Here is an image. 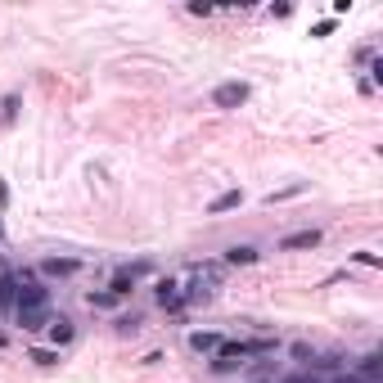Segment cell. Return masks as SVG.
Instances as JSON below:
<instances>
[{
    "instance_id": "cell-1",
    "label": "cell",
    "mask_w": 383,
    "mask_h": 383,
    "mask_svg": "<svg viewBox=\"0 0 383 383\" xmlns=\"http://www.w3.org/2000/svg\"><path fill=\"white\" fill-rule=\"evenodd\" d=\"M275 347H280L275 338H253V343H221V347L212 352V357H217V361H212V370H217V375H230V370H239L248 357H271Z\"/></svg>"
},
{
    "instance_id": "cell-2",
    "label": "cell",
    "mask_w": 383,
    "mask_h": 383,
    "mask_svg": "<svg viewBox=\"0 0 383 383\" xmlns=\"http://www.w3.org/2000/svg\"><path fill=\"white\" fill-rule=\"evenodd\" d=\"M248 95H253L248 81H221L212 91V109H239V104H248Z\"/></svg>"
},
{
    "instance_id": "cell-3",
    "label": "cell",
    "mask_w": 383,
    "mask_h": 383,
    "mask_svg": "<svg viewBox=\"0 0 383 383\" xmlns=\"http://www.w3.org/2000/svg\"><path fill=\"white\" fill-rule=\"evenodd\" d=\"M14 315H18L23 329H45V325H50V302H18Z\"/></svg>"
},
{
    "instance_id": "cell-4",
    "label": "cell",
    "mask_w": 383,
    "mask_h": 383,
    "mask_svg": "<svg viewBox=\"0 0 383 383\" xmlns=\"http://www.w3.org/2000/svg\"><path fill=\"white\" fill-rule=\"evenodd\" d=\"M180 298H185L180 280H158V284H153V302H158L162 311H185V306H180Z\"/></svg>"
},
{
    "instance_id": "cell-5",
    "label": "cell",
    "mask_w": 383,
    "mask_h": 383,
    "mask_svg": "<svg viewBox=\"0 0 383 383\" xmlns=\"http://www.w3.org/2000/svg\"><path fill=\"white\" fill-rule=\"evenodd\" d=\"M36 271H41L45 280H68V275L81 271V262H77V257H41V266H36Z\"/></svg>"
},
{
    "instance_id": "cell-6",
    "label": "cell",
    "mask_w": 383,
    "mask_h": 383,
    "mask_svg": "<svg viewBox=\"0 0 383 383\" xmlns=\"http://www.w3.org/2000/svg\"><path fill=\"white\" fill-rule=\"evenodd\" d=\"M45 334H50L54 352H59V347H68V343L77 338V325L68 320V315H50V325H45Z\"/></svg>"
},
{
    "instance_id": "cell-7",
    "label": "cell",
    "mask_w": 383,
    "mask_h": 383,
    "mask_svg": "<svg viewBox=\"0 0 383 383\" xmlns=\"http://www.w3.org/2000/svg\"><path fill=\"white\" fill-rule=\"evenodd\" d=\"M221 343H226V338H221L217 329H194V334H189V352H198V357H212Z\"/></svg>"
},
{
    "instance_id": "cell-8",
    "label": "cell",
    "mask_w": 383,
    "mask_h": 383,
    "mask_svg": "<svg viewBox=\"0 0 383 383\" xmlns=\"http://www.w3.org/2000/svg\"><path fill=\"white\" fill-rule=\"evenodd\" d=\"M320 244V230H293V235L280 239V253H293V248H315Z\"/></svg>"
},
{
    "instance_id": "cell-9",
    "label": "cell",
    "mask_w": 383,
    "mask_h": 383,
    "mask_svg": "<svg viewBox=\"0 0 383 383\" xmlns=\"http://www.w3.org/2000/svg\"><path fill=\"white\" fill-rule=\"evenodd\" d=\"M14 302H18V275L0 271V311H14Z\"/></svg>"
},
{
    "instance_id": "cell-10",
    "label": "cell",
    "mask_w": 383,
    "mask_h": 383,
    "mask_svg": "<svg viewBox=\"0 0 383 383\" xmlns=\"http://www.w3.org/2000/svg\"><path fill=\"white\" fill-rule=\"evenodd\" d=\"M239 203H244V194H239V189H226V194H217L212 203H208V212H212V217H221V212H235Z\"/></svg>"
},
{
    "instance_id": "cell-11",
    "label": "cell",
    "mask_w": 383,
    "mask_h": 383,
    "mask_svg": "<svg viewBox=\"0 0 383 383\" xmlns=\"http://www.w3.org/2000/svg\"><path fill=\"white\" fill-rule=\"evenodd\" d=\"M226 262H230V266H253V262H257V248H253V244H235V248L226 253Z\"/></svg>"
},
{
    "instance_id": "cell-12",
    "label": "cell",
    "mask_w": 383,
    "mask_h": 383,
    "mask_svg": "<svg viewBox=\"0 0 383 383\" xmlns=\"http://www.w3.org/2000/svg\"><path fill=\"white\" fill-rule=\"evenodd\" d=\"M86 302H91L95 311H109V306H118L122 298H118V293H109V289H104V293H91V298H86Z\"/></svg>"
},
{
    "instance_id": "cell-13",
    "label": "cell",
    "mask_w": 383,
    "mask_h": 383,
    "mask_svg": "<svg viewBox=\"0 0 383 383\" xmlns=\"http://www.w3.org/2000/svg\"><path fill=\"white\" fill-rule=\"evenodd\" d=\"M32 361H36V366H45V370H50V366H59V352H50V347H36V352H32Z\"/></svg>"
},
{
    "instance_id": "cell-14",
    "label": "cell",
    "mask_w": 383,
    "mask_h": 383,
    "mask_svg": "<svg viewBox=\"0 0 383 383\" xmlns=\"http://www.w3.org/2000/svg\"><path fill=\"white\" fill-rule=\"evenodd\" d=\"M306 185H289V189H275V194H266V203H284V198H293V194H302Z\"/></svg>"
},
{
    "instance_id": "cell-15",
    "label": "cell",
    "mask_w": 383,
    "mask_h": 383,
    "mask_svg": "<svg viewBox=\"0 0 383 383\" xmlns=\"http://www.w3.org/2000/svg\"><path fill=\"white\" fill-rule=\"evenodd\" d=\"M289 352H293V357H298V361H302V366H315V352H311V347H306V343H293V347H289Z\"/></svg>"
},
{
    "instance_id": "cell-16",
    "label": "cell",
    "mask_w": 383,
    "mask_h": 383,
    "mask_svg": "<svg viewBox=\"0 0 383 383\" xmlns=\"http://www.w3.org/2000/svg\"><path fill=\"white\" fill-rule=\"evenodd\" d=\"M140 329V315H122L118 320V334H136Z\"/></svg>"
},
{
    "instance_id": "cell-17",
    "label": "cell",
    "mask_w": 383,
    "mask_h": 383,
    "mask_svg": "<svg viewBox=\"0 0 383 383\" xmlns=\"http://www.w3.org/2000/svg\"><path fill=\"white\" fill-rule=\"evenodd\" d=\"M329 383H366V379H361V375H357V370H338V375H334Z\"/></svg>"
},
{
    "instance_id": "cell-18",
    "label": "cell",
    "mask_w": 383,
    "mask_h": 383,
    "mask_svg": "<svg viewBox=\"0 0 383 383\" xmlns=\"http://www.w3.org/2000/svg\"><path fill=\"white\" fill-rule=\"evenodd\" d=\"M329 32H334V18H325V23L311 27V36H329Z\"/></svg>"
},
{
    "instance_id": "cell-19",
    "label": "cell",
    "mask_w": 383,
    "mask_h": 383,
    "mask_svg": "<svg viewBox=\"0 0 383 383\" xmlns=\"http://www.w3.org/2000/svg\"><path fill=\"white\" fill-rule=\"evenodd\" d=\"M284 383H320L315 375H293V379H284Z\"/></svg>"
},
{
    "instance_id": "cell-20",
    "label": "cell",
    "mask_w": 383,
    "mask_h": 383,
    "mask_svg": "<svg viewBox=\"0 0 383 383\" xmlns=\"http://www.w3.org/2000/svg\"><path fill=\"white\" fill-rule=\"evenodd\" d=\"M9 203V185H5V180H0V208H5Z\"/></svg>"
},
{
    "instance_id": "cell-21",
    "label": "cell",
    "mask_w": 383,
    "mask_h": 383,
    "mask_svg": "<svg viewBox=\"0 0 383 383\" xmlns=\"http://www.w3.org/2000/svg\"><path fill=\"white\" fill-rule=\"evenodd\" d=\"M5 343H9V338H5V334H0V347H5Z\"/></svg>"
},
{
    "instance_id": "cell-22",
    "label": "cell",
    "mask_w": 383,
    "mask_h": 383,
    "mask_svg": "<svg viewBox=\"0 0 383 383\" xmlns=\"http://www.w3.org/2000/svg\"><path fill=\"white\" fill-rule=\"evenodd\" d=\"M0 235H5V230H0Z\"/></svg>"
}]
</instances>
